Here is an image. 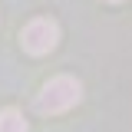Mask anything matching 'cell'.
Segmentation results:
<instances>
[{"label":"cell","instance_id":"cell-1","mask_svg":"<svg viewBox=\"0 0 132 132\" xmlns=\"http://www.w3.org/2000/svg\"><path fill=\"white\" fill-rule=\"evenodd\" d=\"M79 99H82L79 79H73V76H53L50 82H43V89L36 96V109L43 116H60L66 109H73Z\"/></svg>","mask_w":132,"mask_h":132},{"label":"cell","instance_id":"cell-2","mask_svg":"<svg viewBox=\"0 0 132 132\" xmlns=\"http://www.w3.org/2000/svg\"><path fill=\"white\" fill-rule=\"evenodd\" d=\"M56 40H60V27H56L53 20H46V16H36V20H30V23L23 27V33H20V43H23V50H27V53H33V56H43V53H50V50L56 46Z\"/></svg>","mask_w":132,"mask_h":132},{"label":"cell","instance_id":"cell-3","mask_svg":"<svg viewBox=\"0 0 132 132\" xmlns=\"http://www.w3.org/2000/svg\"><path fill=\"white\" fill-rule=\"evenodd\" d=\"M0 132H30V126L16 109H3L0 112Z\"/></svg>","mask_w":132,"mask_h":132},{"label":"cell","instance_id":"cell-4","mask_svg":"<svg viewBox=\"0 0 132 132\" xmlns=\"http://www.w3.org/2000/svg\"><path fill=\"white\" fill-rule=\"evenodd\" d=\"M106 3H119V0H106Z\"/></svg>","mask_w":132,"mask_h":132}]
</instances>
